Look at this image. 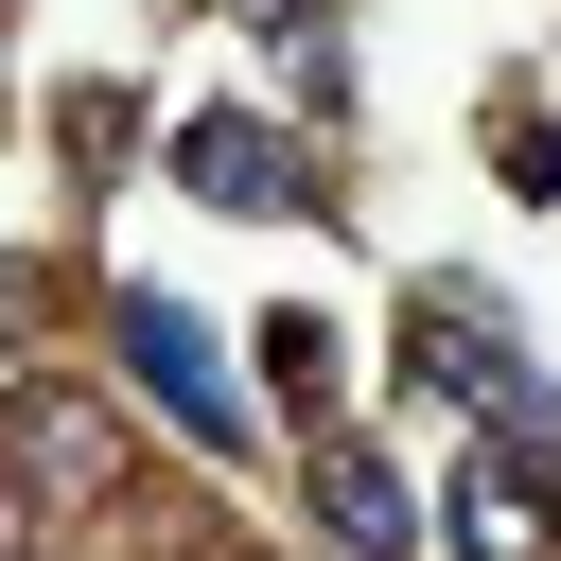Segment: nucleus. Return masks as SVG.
<instances>
[{
	"instance_id": "obj_2",
	"label": "nucleus",
	"mask_w": 561,
	"mask_h": 561,
	"mask_svg": "<svg viewBox=\"0 0 561 561\" xmlns=\"http://www.w3.org/2000/svg\"><path fill=\"white\" fill-rule=\"evenodd\" d=\"M105 333H123V368L158 386V421H175V438H210V456L245 438V403H228V368H210V333H193V316H175L158 280H140V298H105Z\"/></svg>"
},
{
	"instance_id": "obj_1",
	"label": "nucleus",
	"mask_w": 561,
	"mask_h": 561,
	"mask_svg": "<svg viewBox=\"0 0 561 561\" xmlns=\"http://www.w3.org/2000/svg\"><path fill=\"white\" fill-rule=\"evenodd\" d=\"M403 386H438V403H526V351H508V316H491V280H421V316H403Z\"/></svg>"
},
{
	"instance_id": "obj_4",
	"label": "nucleus",
	"mask_w": 561,
	"mask_h": 561,
	"mask_svg": "<svg viewBox=\"0 0 561 561\" xmlns=\"http://www.w3.org/2000/svg\"><path fill=\"white\" fill-rule=\"evenodd\" d=\"M0 473H18L35 508H88V491L123 473V456H105V403H70V386H35V403H18V438H0Z\"/></svg>"
},
{
	"instance_id": "obj_6",
	"label": "nucleus",
	"mask_w": 561,
	"mask_h": 561,
	"mask_svg": "<svg viewBox=\"0 0 561 561\" xmlns=\"http://www.w3.org/2000/svg\"><path fill=\"white\" fill-rule=\"evenodd\" d=\"M456 561H543V473L526 456H473L456 473Z\"/></svg>"
},
{
	"instance_id": "obj_8",
	"label": "nucleus",
	"mask_w": 561,
	"mask_h": 561,
	"mask_svg": "<svg viewBox=\"0 0 561 561\" xmlns=\"http://www.w3.org/2000/svg\"><path fill=\"white\" fill-rule=\"evenodd\" d=\"M508 193H561V123H508Z\"/></svg>"
},
{
	"instance_id": "obj_3",
	"label": "nucleus",
	"mask_w": 561,
	"mask_h": 561,
	"mask_svg": "<svg viewBox=\"0 0 561 561\" xmlns=\"http://www.w3.org/2000/svg\"><path fill=\"white\" fill-rule=\"evenodd\" d=\"M175 193H193V210H245V228H263V210H316V175H298L263 123H175Z\"/></svg>"
},
{
	"instance_id": "obj_5",
	"label": "nucleus",
	"mask_w": 561,
	"mask_h": 561,
	"mask_svg": "<svg viewBox=\"0 0 561 561\" xmlns=\"http://www.w3.org/2000/svg\"><path fill=\"white\" fill-rule=\"evenodd\" d=\"M316 526H333L351 561H421V491H403L368 438H316Z\"/></svg>"
},
{
	"instance_id": "obj_7",
	"label": "nucleus",
	"mask_w": 561,
	"mask_h": 561,
	"mask_svg": "<svg viewBox=\"0 0 561 561\" xmlns=\"http://www.w3.org/2000/svg\"><path fill=\"white\" fill-rule=\"evenodd\" d=\"M245 35H263V53H280V88H298V105H333V35H316V0H263V18H245Z\"/></svg>"
}]
</instances>
